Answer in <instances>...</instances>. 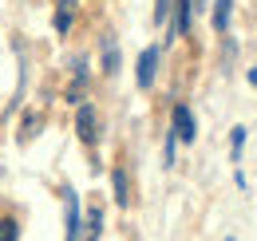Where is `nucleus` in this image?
<instances>
[{
	"label": "nucleus",
	"instance_id": "0eeeda50",
	"mask_svg": "<svg viewBox=\"0 0 257 241\" xmlns=\"http://www.w3.org/2000/svg\"><path fill=\"white\" fill-rule=\"evenodd\" d=\"M229 12H233V0H214V28L218 32L229 28Z\"/></svg>",
	"mask_w": 257,
	"mask_h": 241
},
{
	"label": "nucleus",
	"instance_id": "9d476101",
	"mask_svg": "<svg viewBox=\"0 0 257 241\" xmlns=\"http://www.w3.org/2000/svg\"><path fill=\"white\" fill-rule=\"evenodd\" d=\"M71 8H75V0H60V12H56V32H67V28H71Z\"/></svg>",
	"mask_w": 257,
	"mask_h": 241
},
{
	"label": "nucleus",
	"instance_id": "7ed1b4c3",
	"mask_svg": "<svg viewBox=\"0 0 257 241\" xmlns=\"http://www.w3.org/2000/svg\"><path fill=\"white\" fill-rule=\"evenodd\" d=\"M174 139H182V143H194L198 139V131H194V111L186 103H174V131H170Z\"/></svg>",
	"mask_w": 257,
	"mask_h": 241
},
{
	"label": "nucleus",
	"instance_id": "f257e3e1",
	"mask_svg": "<svg viewBox=\"0 0 257 241\" xmlns=\"http://www.w3.org/2000/svg\"><path fill=\"white\" fill-rule=\"evenodd\" d=\"M83 237V213H79V198L75 190H64V241Z\"/></svg>",
	"mask_w": 257,
	"mask_h": 241
},
{
	"label": "nucleus",
	"instance_id": "1a4fd4ad",
	"mask_svg": "<svg viewBox=\"0 0 257 241\" xmlns=\"http://www.w3.org/2000/svg\"><path fill=\"white\" fill-rule=\"evenodd\" d=\"M99 229H103V210H99V206H91V213H87V229H83V237H87V241H99Z\"/></svg>",
	"mask_w": 257,
	"mask_h": 241
},
{
	"label": "nucleus",
	"instance_id": "f03ea898",
	"mask_svg": "<svg viewBox=\"0 0 257 241\" xmlns=\"http://www.w3.org/2000/svg\"><path fill=\"white\" fill-rule=\"evenodd\" d=\"M75 131H79V139H83L87 147L99 139V115H95L91 103H79V111H75Z\"/></svg>",
	"mask_w": 257,
	"mask_h": 241
},
{
	"label": "nucleus",
	"instance_id": "20e7f679",
	"mask_svg": "<svg viewBox=\"0 0 257 241\" xmlns=\"http://www.w3.org/2000/svg\"><path fill=\"white\" fill-rule=\"evenodd\" d=\"M155 67H159V48H147V52L139 56V67H135L139 87H151V83H155Z\"/></svg>",
	"mask_w": 257,
	"mask_h": 241
},
{
	"label": "nucleus",
	"instance_id": "9b49d317",
	"mask_svg": "<svg viewBox=\"0 0 257 241\" xmlns=\"http://www.w3.org/2000/svg\"><path fill=\"white\" fill-rule=\"evenodd\" d=\"M245 135H249L245 127H233V135H229V158H233V162L241 158V147H245Z\"/></svg>",
	"mask_w": 257,
	"mask_h": 241
},
{
	"label": "nucleus",
	"instance_id": "f8f14e48",
	"mask_svg": "<svg viewBox=\"0 0 257 241\" xmlns=\"http://www.w3.org/2000/svg\"><path fill=\"white\" fill-rule=\"evenodd\" d=\"M16 237H20V225H16L12 217H4V221H0V241H16Z\"/></svg>",
	"mask_w": 257,
	"mask_h": 241
},
{
	"label": "nucleus",
	"instance_id": "6e6552de",
	"mask_svg": "<svg viewBox=\"0 0 257 241\" xmlns=\"http://www.w3.org/2000/svg\"><path fill=\"white\" fill-rule=\"evenodd\" d=\"M103 71L107 75L119 71V48H115V40H103Z\"/></svg>",
	"mask_w": 257,
	"mask_h": 241
},
{
	"label": "nucleus",
	"instance_id": "423d86ee",
	"mask_svg": "<svg viewBox=\"0 0 257 241\" xmlns=\"http://www.w3.org/2000/svg\"><path fill=\"white\" fill-rule=\"evenodd\" d=\"M111 186H115V202L127 206V202H131V182H127V170H123V166L111 170Z\"/></svg>",
	"mask_w": 257,
	"mask_h": 241
},
{
	"label": "nucleus",
	"instance_id": "4468645a",
	"mask_svg": "<svg viewBox=\"0 0 257 241\" xmlns=\"http://www.w3.org/2000/svg\"><path fill=\"white\" fill-rule=\"evenodd\" d=\"M249 83H253V87H257V67H253V71H249Z\"/></svg>",
	"mask_w": 257,
	"mask_h": 241
},
{
	"label": "nucleus",
	"instance_id": "39448f33",
	"mask_svg": "<svg viewBox=\"0 0 257 241\" xmlns=\"http://www.w3.org/2000/svg\"><path fill=\"white\" fill-rule=\"evenodd\" d=\"M190 12H194V0H174V36H186L190 32Z\"/></svg>",
	"mask_w": 257,
	"mask_h": 241
},
{
	"label": "nucleus",
	"instance_id": "ddd939ff",
	"mask_svg": "<svg viewBox=\"0 0 257 241\" xmlns=\"http://www.w3.org/2000/svg\"><path fill=\"white\" fill-rule=\"evenodd\" d=\"M166 8H170V0H159V4H155V24L166 20Z\"/></svg>",
	"mask_w": 257,
	"mask_h": 241
}]
</instances>
